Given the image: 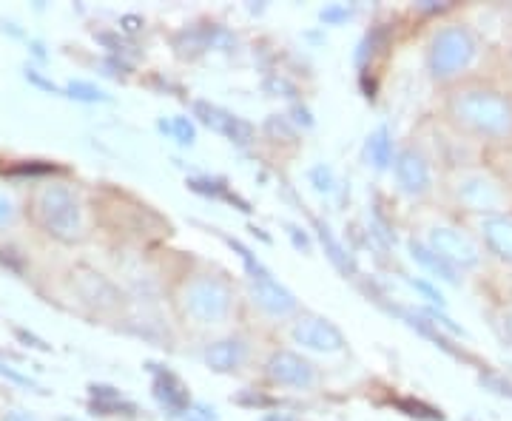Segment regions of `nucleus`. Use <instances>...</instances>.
Masks as SVG:
<instances>
[{"mask_svg":"<svg viewBox=\"0 0 512 421\" xmlns=\"http://www.w3.org/2000/svg\"><path fill=\"white\" fill-rule=\"evenodd\" d=\"M447 114L461 134L484 143L512 140V94L495 86H461L447 100Z\"/></svg>","mask_w":512,"mask_h":421,"instance_id":"obj_1","label":"nucleus"},{"mask_svg":"<svg viewBox=\"0 0 512 421\" xmlns=\"http://www.w3.org/2000/svg\"><path fill=\"white\" fill-rule=\"evenodd\" d=\"M481 40L478 35L464 26V23H444L436 29V35L430 37L427 46V72L433 80H458L461 74H467L478 60H481Z\"/></svg>","mask_w":512,"mask_h":421,"instance_id":"obj_2","label":"nucleus"},{"mask_svg":"<svg viewBox=\"0 0 512 421\" xmlns=\"http://www.w3.org/2000/svg\"><path fill=\"white\" fill-rule=\"evenodd\" d=\"M35 214L43 231L60 242H74L83 237V205L77 191L66 183L40 185L35 197Z\"/></svg>","mask_w":512,"mask_h":421,"instance_id":"obj_3","label":"nucleus"},{"mask_svg":"<svg viewBox=\"0 0 512 421\" xmlns=\"http://www.w3.org/2000/svg\"><path fill=\"white\" fill-rule=\"evenodd\" d=\"M453 197L456 202L476 214V217H487V214H501L510 211V188L501 177H495L487 168H470L461 165L453 177Z\"/></svg>","mask_w":512,"mask_h":421,"instance_id":"obj_4","label":"nucleus"},{"mask_svg":"<svg viewBox=\"0 0 512 421\" xmlns=\"http://www.w3.org/2000/svg\"><path fill=\"white\" fill-rule=\"evenodd\" d=\"M234 293L220 276H194L183 291V311L200 325H220L231 316Z\"/></svg>","mask_w":512,"mask_h":421,"instance_id":"obj_5","label":"nucleus"},{"mask_svg":"<svg viewBox=\"0 0 512 421\" xmlns=\"http://www.w3.org/2000/svg\"><path fill=\"white\" fill-rule=\"evenodd\" d=\"M427 248L433 254H439L458 274L461 271H476L478 265L484 262V248H481L476 234L464 231L461 225H450V222L433 225L427 231Z\"/></svg>","mask_w":512,"mask_h":421,"instance_id":"obj_6","label":"nucleus"},{"mask_svg":"<svg viewBox=\"0 0 512 421\" xmlns=\"http://www.w3.org/2000/svg\"><path fill=\"white\" fill-rule=\"evenodd\" d=\"M393 174H396L399 191L413 200L430 194V188H433V168L419 148H402L393 160Z\"/></svg>","mask_w":512,"mask_h":421,"instance_id":"obj_7","label":"nucleus"},{"mask_svg":"<svg viewBox=\"0 0 512 421\" xmlns=\"http://www.w3.org/2000/svg\"><path fill=\"white\" fill-rule=\"evenodd\" d=\"M293 339L302 345V348L308 350H319V353H339V350H345V336H342V330L336 328L333 322L328 319H322V316H299L296 322H293Z\"/></svg>","mask_w":512,"mask_h":421,"instance_id":"obj_8","label":"nucleus"},{"mask_svg":"<svg viewBox=\"0 0 512 421\" xmlns=\"http://www.w3.org/2000/svg\"><path fill=\"white\" fill-rule=\"evenodd\" d=\"M268 376L274 379L276 385L282 387H296V390H308L316 385V370L308 359L296 356L291 350H276L268 359Z\"/></svg>","mask_w":512,"mask_h":421,"instance_id":"obj_9","label":"nucleus"},{"mask_svg":"<svg viewBox=\"0 0 512 421\" xmlns=\"http://www.w3.org/2000/svg\"><path fill=\"white\" fill-rule=\"evenodd\" d=\"M478 242L484 251H490L493 257L501 262L512 265V211H501V214H487L478 217Z\"/></svg>","mask_w":512,"mask_h":421,"instance_id":"obj_10","label":"nucleus"},{"mask_svg":"<svg viewBox=\"0 0 512 421\" xmlns=\"http://www.w3.org/2000/svg\"><path fill=\"white\" fill-rule=\"evenodd\" d=\"M194 114L200 117L205 126H211L214 131H220L222 137H228L231 143H237V146H248L251 143V137H254V129H251V123H245L242 117L237 114H231V111L217 109V106H211V103H205V100H197L194 103Z\"/></svg>","mask_w":512,"mask_h":421,"instance_id":"obj_11","label":"nucleus"},{"mask_svg":"<svg viewBox=\"0 0 512 421\" xmlns=\"http://www.w3.org/2000/svg\"><path fill=\"white\" fill-rule=\"evenodd\" d=\"M151 376H154V399L163 404V410H168L171 416H185L191 410V396L180 382V376H174L168 367L148 365Z\"/></svg>","mask_w":512,"mask_h":421,"instance_id":"obj_12","label":"nucleus"},{"mask_svg":"<svg viewBox=\"0 0 512 421\" xmlns=\"http://www.w3.org/2000/svg\"><path fill=\"white\" fill-rule=\"evenodd\" d=\"M251 282V296L254 302L262 308L265 313L271 316H288L299 308L296 296H293L282 282H276L274 274L262 276V279H248Z\"/></svg>","mask_w":512,"mask_h":421,"instance_id":"obj_13","label":"nucleus"},{"mask_svg":"<svg viewBox=\"0 0 512 421\" xmlns=\"http://www.w3.org/2000/svg\"><path fill=\"white\" fill-rule=\"evenodd\" d=\"M245 356H248V345H245L242 339H234V336L208 345L205 353H202L205 365L211 367V370H217V373H231V370H237V367L245 362Z\"/></svg>","mask_w":512,"mask_h":421,"instance_id":"obj_14","label":"nucleus"},{"mask_svg":"<svg viewBox=\"0 0 512 421\" xmlns=\"http://www.w3.org/2000/svg\"><path fill=\"white\" fill-rule=\"evenodd\" d=\"M407 248H410V257L419 262L424 271H430V274L436 276V279H444V282H450V285H458V271H453L439 254H433L430 248H427V242L424 239H410L407 242Z\"/></svg>","mask_w":512,"mask_h":421,"instance_id":"obj_15","label":"nucleus"},{"mask_svg":"<svg viewBox=\"0 0 512 421\" xmlns=\"http://www.w3.org/2000/svg\"><path fill=\"white\" fill-rule=\"evenodd\" d=\"M365 154H367V160L373 163V168H376V171L390 168V163H393L396 157H393V134H390V129H387V126L376 129L373 134H370V137H367Z\"/></svg>","mask_w":512,"mask_h":421,"instance_id":"obj_16","label":"nucleus"},{"mask_svg":"<svg viewBox=\"0 0 512 421\" xmlns=\"http://www.w3.org/2000/svg\"><path fill=\"white\" fill-rule=\"evenodd\" d=\"M316 231H319V239H322V245H325V254L330 257V262H333L342 274H356V262H353V257L348 254V248L333 237L328 222L316 220Z\"/></svg>","mask_w":512,"mask_h":421,"instance_id":"obj_17","label":"nucleus"},{"mask_svg":"<svg viewBox=\"0 0 512 421\" xmlns=\"http://www.w3.org/2000/svg\"><path fill=\"white\" fill-rule=\"evenodd\" d=\"M92 402L94 410H100L103 416H111V413H134V404L126 402L123 396H120V390H114L109 385H92Z\"/></svg>","mask_w":512,"mask_h":421,"instance_id":"obj_18","label":"nucleus"},{"mask_svg":"<svg viewBox=\"0 0 512 421\" xmlns=\"http://www.w3.org/2000/svg\"><path fill=\"white\" fill-rule=\"evenodd\" d=\"M66 94L72 100H80V103H109L111 97L103 89H97L94 83H86V80H72L66 86Z\"/></svg>","mask_w":512,"mask_h":421,"instance_id":"obj_19","label":"nucleus"},{"mask_svg":"<svg viewBox=\"0 0 512 421\" xmlns=\"http://www.w3.org/2000/svg\"><path fill=\"white\" fill-rule=\"evenodd\" d=\"M311 185L319 191V194H333L336 191V174H333V168L325 163L313 165L311 168Z\"/></svg>","mask_w":512,"mask_h":421,"instance_id":"obj_20","label":"nucleus"},{"mask_svg":"<svg viewBox=\"0 0 512 421\" xmlns=\"http://www.w3.org/2000/svg\"><path fill=\"white\" fill-rule=\"evenodd\" d=\"M171 137H174L180 146H194L197 129H194V123H191L188 117H174V120H171Z\"/></svg>","mask_w":512,"mask_h":421,"instance_id":"obj_21","label":"nucleus"},{"mask_svg":"<svg viewBox=\"0 0 512 421\" xmlns=\"http://www.w3.org/2000/svg\"><path fill=\"white\" fill-rule=\"evenodd\" d=\"M319 18L325 26H339V23H345L348 18H353V9L350 6H342V3H330L325 6L322 12H319Z\"/></svg>","mask_w":512,"mask_h":421,"instance_id":"obj_22","label":"nucleus"},{"mask_svg":"<svg viewBox=\"0 0 512 421\" xmlns=\"http://www.w3.org/2000/svg\"><path fill=\"white\" fill-rule=\"evenodd\" d=\"M18 220V202L9 191H0V231Z\"/></svg>","mask_w":512,"mask_h":421,"instance_id":"obj_23","label":"nucleus"},{"mask_svg":"<svg viewBox=\"0 0 512 421\" xmlns=\"http://www.w3.org/2000/svg\"><path fill=\"white\" fill-rule=\"evenodd\" d=\"M404 282H407L410 288H416V291H419L421 296H427V299H430L433 305H439V308H444V296H441V293L436 291V288H433L430 282H424V279H413V276H407Z\"/></svg>","mask_w":512,"mask_h":421,"instance_id":"obj_24","label":"nucleus"},{"mask_svg":"<svg viewBox=\"0 0 512 421\" xmlns=\"http://www.w3.org/2000/svg\"><path fill=\"white\" fill-rule=\"evenodd\" d=\"M183 421H220V419H217V410H214V407H208V404H202V402H191V410L185 413Z\"/></svg>","mask_w":512,"mask_h":421,"instance_id":"obj_25","label":"nucleus"},{"mask_svg":"<svg viewBox=\"0 0 512 421\" xmlns=\"http://www.w3.org/2000/svg\"><path fill=\"white\" fill-rule=\"evenodd\" d=\"M0 376H6L9 382H15V385H23V387H32V390H37V385L29 379V376H23L20 370H15V367L9 365V362H3L0 359Z\"/></svg>","mask_w":512,"mask_h":421,"instance_id":"obj_26","label":"nucleus"},{"mask_svg":"<svg viewBox=\"0 0 512 421\" xmlns=\"http://www.w3.org/2000/svg\"><path fill=\"white\" fill-rule=\"evenodd\" d=\"M288 234H291L293 245H296V248H302L305 254L311 251V239H308V234H305L302 228H296V225H288Z\"/></svg>","mask_w":512,"mask_h":421,"instance_id":"obj_27","label":"nucleus"},{"mask_svg":"<svg viewBox=\"0 0 512 421\" xmlns=\"http://www.w3.org/2000/svg\"><path fill=\"white\" fill-rule=\"evenodd\" d=\"M0 421H37L29 410H20V407H9V410H3V416Z\"/></svg>","mask_w":512,"mask_h":421,"instance_id":"obj_28","label":"nucleus"},{"mask_svg":"<svg viewBox=\"0 0 512 421\" xmlns=\"http://www.w3.org/2000/svg\"><path fill=\"white\" fill-rule=\"evenodd\" d=\"M26 77H29V80H32V83H35V86H40V89H46V92L57 94L55 83H49V80H46V77H40V74H37L35 69H26Z\"/></svg>","mask_w":512,"mask_h":421,"instance_id":"obj_29","label":"nucleus"},{"mask_svg":"<svg viewBox=\"0 0 512 421\" xmlns=\"http://www.w3.org/2000/svg\"><path fill=\"white\" fill-rule=\"evenodd\" d=\"M293 114H296V123L313 126V117H311V111H308V109H293Z\"/></svg>","mask_w":512,"mask_h":421,"instance_id":"obj_30","label":"nucleus"},{"mask_svg":"<svg viewBox=\"0 0 512 421\" xmlns=\"http://www.w3.org/2000/svg\"><path fill=\"white\" fill-rule=\"evenodd\" d=\"M501 325H504V330H507V336H510V339H512V308H510V311H504V322H501Z\"/></svg>","mask_w":512,"mask_h":421,"instance_id":"obj_31","label":"nucleus"},{"mask_svg":"<svg viewBox=\"0 0 512 421\" xmlns=\"http://www.w3.org/2000/svg\"><path fill=\"white\" fill-rule=\"evenodd\" d=\"M123 23H126L128 32H137V29H140V20L137 18H123Z\"/></svg>","mask_w":512,"mask_h":421,"instance_id":"obj_32","label":"nucleus"},{"mask_svg":"<svg viewBox=\"0 0 512 421\" xmlns=\"http://www.w3.org/2000/svg\"><path fill=\"white\" fill-rule=\"evenodd\" d=\"M265 421H293V419H288V416H276V413H268V416H265Z\"/></svg>","mask_w":512,"mask_h":421,"instance_id":"obj_33","label":"nucleus"},{"mask_svg":"<svg viewBox=\"0 0 512 421\" xmlns=\"http://www.w3.org/2000/svg\"><path fill=\"white\" fill-rule=\"evenodd\" d=\"M507 60H510V66H512V43H510V49H507Z\"/></svg>","mask_w":512,"mask_h":421,"instance_id":"obj_34","label":"nucleus"}]
</instances>
